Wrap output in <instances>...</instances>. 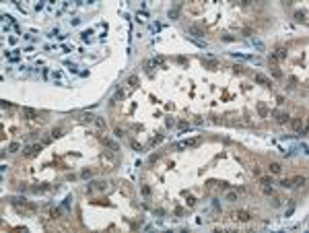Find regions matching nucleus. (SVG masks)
Instances as JSON below:
<instances>
[{
  "label": "nucleus",
  "mask_w": 309,
  "mask_h": 233,
  "mask_svg": "<svg viewBox=\"0 0 309 233\" xmlns=\"http://www.w3.org/2000/svg\"><path fill=\"white\" fill-rule=\"evenodd\" d=\"M249 43H251V46H254V48H256L258 52H264V50H266L264 41H262V39H258L256 35H251V37H249Z\"/></svg>",
  "instance_id": "f257e3e1"
},
{
  "label": "nucleus",
  "mask_w": 309,
  "mask_h": 233,
  "mask_svg": "<svg viewBox=\"0 0 309 233\" xmlns=\"http://www.w3.org/2000/svg\"><path fill=\"white\" fill-rule=\"evenodd\" d=\"M41 147H43V145H29V147H25V155H27V157L37 155V153L41 151Z\"/></svg>",
  "instance_id": "f03ea898"
},
{
  "label": "nucleus",
  "mask_w": 309,
  "mask_h": 233,
  "mask_svg": "<svg viewBox=\"0 0 309 233\" xmlns=\"http://www.w3.org/2000/svg\"><path fill=\"white\" fill-rule=\"evenodd\" d=\"M23 115H27V120H35V118H39V113H37L35 109H31V107H23Z\"/></svg>",
  "instance_id": "7ed1b4c3"
},
{
  "label": "nucleus",
  "mask_w": 309,
  "mask_h": 233,
  "mask_svg": "<svg viewBox=\"0 0 309 233\" xmlns=\"http://www.w3.org/2000/svg\"><path fill=\"white\" fill-rule=\"evenodd\" d=\"M274 118H276V122H280V124H284V122L291 120L288 113H282V111H274Z\"/></svg>",
  "instance_id": "20e7f679"
},
{
  "label": "nucleus",
  "mask_w": 309,
  "mask_h": 233,
  "mask_svg": "<svg viewBox=\"0 0 309 233\" xmlns=\"http://www.w3.org/2000/svg\"><path fill=\"white\" fill-rule=\"evenodd\" d=\"M291 184H293V186H305V184H307V177H305V175H297V177L291 180Z\"/></svg>",
  "instance_id": "39448f33"
},
{
  "label": "nucleus",
  "mask_w": 309,
  "mask_h": 233,
  "mask_svg": "<svg viewBox=\"0 0 309 233\" xmlns=\"http://www.w3.org/2000/svg\"><path fill=\"white\" fill-rule=\"evenodd\" d=\"M235 219H239V221H249L251 214H249L247 210H239V212H235Z\"/></svg>",
  "instance_id": "423d86ee"
},
{
  "label": "nucleus",
  "mask_w": 309,
  "mask_h": 233,
  "mask_svg": "<svg viewBox=\"0 0 309 233\" xmlns=\"http://www.w3.org/2000/svg\"><path fill=\"white\" fill-rule=\"evenodd\" d=\"M272 58H274V60H284V58H286V50H284V48H278Z\"/></svg>",
  "instance_id": "0eeeda50"
},
{
  "label": "nucleus",
  "mask_w": 309,
  "mask_h": 233,
  "mask_svg": "<svg viewBox=\"0 0 309 233\" xmlns=\"http://www.w3.org/2000/svg\"><path fill=\"white\" fill-rule=\"evenodd\" d=\"M101 140H103V143H105L107 147H112V151H120V147H118V143H114L112 138H105V136H103Z\"/></svg>",
  "instance_id": "6e6552de"
},
{
  "label": "nucleus",
  "mask_w": 309,
  "mask_h": 233,
  "mask_svg": "<svg viewBox=\"0 0 309 233\" xmlns=\"http://www.w3.org/2000/svg\"><path fill=\"white\" fill-rule=\"evenodd\" d=\"M188 33H192V35H196V37H204V31L198 29V27H188Z\"/></svg>",
  "instance_id": "1a4fd4ad"
},
{
  "label": "nucleus",
  "mask_w": 309,
  "mask_h": 233,
  "mask_svg": "<svg viewBox=\"0 0 309 233\" xmlns=\"http://www.w3.org/2000/svg\"><path fill=\"white\" fill-rule=\"evenodd\" d=\"M305 17H307V13H305V11H297V13H295V19H297L299 23H305V21H307Z\"/></svg>",
  "instance_id": "9d476101"
},
{
  "label": "nucleus",
  "mask_w": 309,
  "mask_h": 233,
  "mask_svg": "<svg viewBox=\"0 0 309 233\" xmlns=\"http://www.w3.org/2000/svg\"><path fill=\"white\" fill-rule=\"evenodd\" d=\"M254 78H256V83H260V85H270V78H266L264 74H256Z\"/></svg>",
  "instance_id": "9b49d317"
},
{
  "label": "nucleus",
  "mask_w": 309,
  "mask_h": 233,
  "mask_svg": "<svg viewBox=\"0 0 309 233\" xmlns=\"http://www.w3.org/2000/svg\"><path fill=\"white\" fill-rule=\"evenodd\" d=\"M288 122L293 124L295 130H301V128H303V120H301V118H295V120H288Z\"/></svg>",
  "instance_id": "f8f14e48"
},
{
  "label": "nucleus",
  "mask_w": 309,
  "mask_h": 233,
  "mask_svg": "<svg viewBox=\"0 0 309 233\" xmlns=\"http://www.w3.org/2000/svg\"><path fill=\"white\" fill-rule=\"evenodd\" d=\"M177 17H179V4H177L175 9L169 11V19H177Z\"/></svg>",
  "instance_id": "ddd939ff"
},
{
  "label": "nucleus",
  "mask_w": 309,
  "mask_h": 233,
  "mask_svg": "<svg viewBox=\"0 0 309 233\" xmlns=\"http://www.w3.org/2000/svg\"><path fill=\"white\" fill-rule=\"evenodd\" d=\"M280 171H282L280 163H272V165H270V173H280Z\"/></svg>",
  "instance_id": "4468645a"
},
{
  "label": "nucleus",
  "mask_w": 309,
  "mask_h": 233,
  "mask_svg": "<svg viewBox=\"0 0 309 233\" xmlns=\"http://www.w3.org/2000/svg\"><path fill=\"white\" fill-rule=\"evenodd\" d=\"M70 202H72V196H66V198H64V202H62V208H64V210H68V208H70Z\"/></svg>",
  "instance_id": "2eb2a0df"
},
{
  "label": "nucleus",
  "mask_w": 309,
  "mask_h": 233,
  "mask_svg": "<svg viewBox=\"0 0 309 233\" xmlns=\"http://www.w3.org/2000/svg\"><path fill=\"white\" fill-rule=\"evenodd\" d=\"M233 56L235 58H241V60H251L254 56H247V54H237V52H233Z\"/></svg>",
  "instance_id": "dca6fc26"
},
{
  "label": "nucleus",
  "mask_w": 309,
  "mask_h": 233,
  "mask_svg": "<svg viewBox=\"0 0 309 233\" xmlns=\"http://www.w3.org/2000/svg\"><path fill=\"white\" fill-rule=\"evenodd\" d=\"M136 83H138V76H136V74H132V76L128 78V85H130V87H136Z\"/></svg>",
  "instance_id": "f3484780"
},
{
  "label": "nucleus",
  "mask_w": 309,
  "mask_h": 233,
  "mask_svg": "<svg viewBox=\"0 0 309 233\" xmlns=\"http://www.w3.org/2000/svg\"><path fill=\"white\" fill-rule=\"evenodd\" d=\"M19 149H21V147H19L17 143H13V145H9V151H11V153H17Z\"/></svg>",
  "instance_id": "a211bd4d"
},
{
  "label": "nucleus",
  "mask_w": 309,
  "mask_h": 233,
  "mask_svg": "<svg viewBox=\"0 0 309 233\" xmlns=\"http://www.w3.org/2000/svg\"><path fill=\"white\" fill-rule=\"evenodd\" d=\"M227 200H229V202H235V200H237V194H235V192H229V194H227Z\"/></svg>",
  "instance_id": "6ab92c4d"
},
{
  "label": "nucleus",
  "mask_w": 309,
  "mask_h": 233,
  "mask_svg": "<svg viewBox=\"0 0 309 233\" xmlns=\"http://www.w3.org/2000/svg\"><path fill=\"white\" fill-rule=\"evenodd\" d=\"M159 143H163V136H155L153 140H151V145L155 147V145H159Z\"/></svg>",
  "instance_id": "aec40b11"
},
{
  "label": "nucleus",
  "mask_w": 309,
  "mask_h": 233,
  "mask_svg": "<svg viewBox=\"0 0 309 233\" xmlns=\"http://www.w3.org/2000/svg\"><path fill=\"white\" fill-rule=\"evenodd\" d=\"M82 120H85V122H93V120H95V115H91V113H85V115H82Z\"/></svg>",
  "instance_id": "412c9836"
},
{
  "label": "nucleus",
  "mask_w": 309,
  "mask_h": 233,
  "mask_svg": "<svg viewBox=\"0 0 309 233\" xmlns=\"http://www.w3.org/2000/svg\"><path fill=\"white\" fill-rule=\"evenodd\" d=\"M60 134H62V128H54V130H52V136H54V138L60 136Z\"/></svg>",
  "instance_id": "4be33fe9"
},
{
  "label": "nucleus",
  "mask_w": 309,
  "mask_h": 233,
  "mask_svg": "<svg viewBox=\"0 0 309 233\" xmlns=\"http://www.w3.org/2000/svg\"><path fill=\"white\" fill-rule=\"evenodd\" d=\"M280 186H282V188H291L293 184H291V180H282V182H280Z\"/></svg>",
  "instance_id": "5701e85b"
},
{
  "label": "nucleus",
  "mask_w": 309,
  "mask_h": 233,
  "mask_svg": "<svg viewBox=\"0 0 309 233\" xmlns=\"http://www.w3.org/2000/svg\"><path fill=\"white\" fill-rule=\"evenodd\" d=\"M185 202H188V206H194V204H196V198H194V196H188Z\"/></svg>",
  "instance_id": "b1692460"
},
{
  "label": "nucleus",
  "mask_w": 309,
  "mask_h": 233,
  "mask_svg": "<svg viewBox=\"0 0 309 233\" xmlns=\"http://www.w3.org/2000/svg\"><path fill=\"white\" fill-rule=\"evenodd\" d=\"M95 122H97V126H99V128H105V122H103L101 118H95Z\"/></svg>",
  "instance_id": "393cba45"
},
{
  "label": "nucleus",
  "mask_w": 309,
  "mask_h": 233,
  "mask_svg": "<svg viewBox=\"0 0 309 233\" xmlns=\"http://www.w3.org/2000/svg\"><path fill=\"white\" fill-rule=\"evenodd\" d=\"M80 175H82V177H85V180H87V177H91V175H93V173H91V171H89V169H85V171H82V173H80Z\"/></svg>",
  "instance_id": "a878e982"
},
{
  "label": "nucleus",
  "mask_w": 309,
  "mask_h": 233,
  "mask_svg": "<svg viewBox=\"0 0 309 233\" xmlns=\"http://www.w3.org/2000/svg\"><path fill=\"white\" fill-rule=\"evenodd\" d=\"M153 64H163V58H161V56H157V58L153 60Z\"/></svg>",
  "instance_id": "bb28decb"
},
{
  "label": "nucleus",
  "mask_w": 309,
  "mask_h": 233,
  "mask_svg": "<svg viewBox=\"0 0 309 233\" xmlns=\"http://www.w3.org/2000/svg\"><path fill=\"white\" fill-rule=\"evenodd\" d=\"M262 184H264V186H268V184H272V180H270V177H264V180H262Z\"/></svg>",
  "instance_id": "cd10ccee"
}]
</instances>
